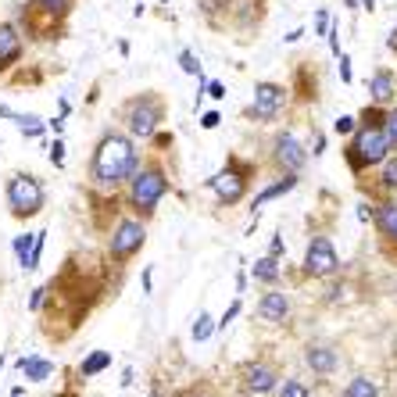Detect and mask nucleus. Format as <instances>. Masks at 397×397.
Instances as JSON below:
<instances>
[{
    "instance_id": "f257e3e1",
    "label": "nucleus",
    "mask_w": 397,
    "mask_h": 397,
    "mask_svg": "<svg viewBox=\"0 0 397 397\" xmlns=\"http://www.w3.org/2000/svg\"><path fill=\"white\" fill-rule=\"evenodd\" d=\"M136 172V147L129 136L122 133H108L97 151H93V165H90V179L100 190H115L118 183H125Z\"/></svg>"
},
{
    "instance_id": "f03ea898",
    "label": "nucleus",
    "mask_w": 397,
    "mask_h": 397,
    "mask_svg": "<svg viewBox=\"0 0 397 397\" xmlns=\"http://www.w3.org/2000/svg\"><path fill=\"white\" fill-rule=\"evenodd\" d=\"M394 151L397 147L390 143L383 125H358V129L351 133V140L344 143V161L354 176H365L372 169H380Z\"/></svg>"
},
{
    "instance_id": "7ed1b4c3",
    "label": "nucleus",
    "mask_w": 397,
    "mask_h": 397,
    "mask_svg": "<svg viewBox=\"0 0 397 397\" xmlns=\"http://www.w3.org/2000/svg\"><path fill=\"white\" fill-rule=\"evenodd\" d=\"M165 194H169V179H165V172L158 169V165L140 169V172L129 176V204L136 207L140 215H151Z\"/></svg>"
},
{
    "instance_id": "20e7f679",
    "label": "nucleus",
    "mask_w": 397,
    "mask_h": 397,
    "mask_svg": "<svg viewBox=\"0 0 397 397\" xmlns=\"http://www.w3.org/2000/svg\"><path fill=\"white\" fill-rule=\"evenodd\" d=\"M161 118H165V104L154 93H140L136 100L125 104V129H129L133 136H140V140L154 136Z\"/></svg>"
},
{
    "instance_id": "39448f33",
    "label": "nucleus",
    "mask_w": 397,
    "mask_h": 397,
    "mask_svg": "<svg viewBox=\"0 0 397 397\" xmlns=\"http://www.w3.org/2000/svg\"><path fill=\"white\" fill-rule=\"evenodd\" d=\"M44 183H39L36 176H11L8 179V207H11V215L18 219H33L44 212Z\"/></svg>"
},
{
    "instance_id": "423d86ee",
    "label": "nucleus",
    "mask_w": 397,
    "mask_h": 397,
    "mask_svg": "<svg viewBox=\"0 0 397 397\" xmlns=\"http://www.w3.org/2000/svg\"><path fill=\"white\" fill-rule=\"evenodd\" d=\"M340 273V255L333 240L326 233H315L308 240V250H304V276L308 279H329Z\"/></svg>"
},
{
    "instance_id": "0eeeda50",
    "label": "nucleus",
    "mask_w": 397,
    "mask_h": 397,
    "mask_svg": "<svg viewBox=\"0 0 397 397\" xmlns=\"http://www.w3.org/2000/svg\"><path fill=\"white\" fill-rule=\"evenodd\" d=\"M279 383H283V372L273 362H247V365H240V390L247 397H265V394L279 390Z\"/></svg>"
},
{
    "instance_id": "6e6552de",
    "label": "nucleus",
    "mask_w": 397,
    "mask_h": 397,
    "mask_svg": "<svg viewBox=\"0 0 397 397\" xmlns=\"http://www.w3.org/2000/svg\"><path fill=\"white\" fill-rule=\"evenodd\" d=\"M143 243H147V225L140 219H122L115 225V233L108 237V255L115 261H125V258H133Z\"/></svg>"
},
{
    "instance_id": "1a4fd4ad",
    "label": "nucleus",
    "mask_w": 397,
    "mask_h": 397,
    "mask_svg": "<svg viewBox=\"0 0 397 397\" xmlns=\"http://www.w3.org/2000/svg\"><path fill=\"white\" fill-rule=\"evenodd\" d=\"M286 86L283 82H258L255 86V100H250V108H247V118H258V122H273L283 115L286 108Z\"/></svg>"
},
{
    "instance_id": "9d476101",
    "label": "nucleus",
    "mask_w": 397,
    "mask_h": 397,
    "mask_svg": "<svg viewBox=\"0 0 397 397\" xmlns=\"http://www.w3.org/2000/svg\"><path fill=\"white\" fill-rule=\"evenodd\" d=\"M255 172L250 165H240L237 158L229 161V169H222L219 176H212V190L222 204H240L247 194V176Z\"/></svg>"
},
{
    "instance_id": "9b49d317",
    "label": "nucleus",
    "mask_w": 397,
    "mask_h": 397,
    "mask_svg": "<svg viewBox=\"0 0 397 397\" xmlns=\"http://www.w3.org/2000/svg\"><path fill=\"white\" fill-rule=\"evenodd\" d=\"M273 165L279 172H297L308 165V151H304V143L294 136V133H276L273 136Z\"/></svg>"
},
{
    "instance_id": "f8f14e48",
    "label": "nucleus",
    "mask_w": 397,
    "mask_h": 397,
    "mask_svg": "<svg viewBox=\"0 0 397 397\" xmlns=\"http://www.w3.org/2000/svg\"><path fill=\"white\" fill-rule=\"evenodd\" d=\"M369 100L372 104H380V108H390V104H397V72L380 65L372 72L369 79Z\"/></svg>"
},
{
    "instance_id": "ddd939ff",
    "label": "nucleus",
    "mask_w": 397,
    "mask_h": 397,
    "mask_svg": "<svg viewBox=\"0 0 397 397\" xmlns=\"http://www.w3.org/2000/svg\"><path fill=\"white\" fill-rule=\"evenodd\" d=\"M290 311H294V304H290V294H283V290H268V294H261V301H258V315H261V322H268V326H283L286 319H290Z\"/></svg>"
},
{
    "instance_id": "4468645a",
    "label": "nucleus",
    "mask_w": 397,
    "mask_h": 397,
    "mask_svg": "<svg viewBox=\"0 0 397 397\" xmlns=\"http://www.w3.org/2000/svg\"><path fill=\"white\" fill-rule=\"evenodd\" d=\"M304 365L315 376H333L340 369V351L329 344H308L304 347Z\"/></svg>"
},
{
    "instance_id": "2eb2a0df",
    "label": "nucleus",
    "mask_w": 397,
    "mask_h": 397,
    "mask_svg": "<svg viewBox=\"0 0 397 397\" xmlns=\"http://www.w3.org/2000/svg\"><path fill=\"white\" fill-rule=\"evenodd\" d=\"M18 57H22V36L11 22H0V72L11 68Z\"/></svg>"
},
{
    "instance_id": "dca6fc26",
    "label": "nucleus",
    "mask_w": 397,
    "mask_h": 397,
    "mask_svg": "<svg viewBox=\"0 0 397 397\" xmlns=\"http://www.w3.org/2000/svg\"><path fill=\"white\" fill-rule=\"evenodd\" d=\"M372 186H376V197H394L397 194V151L380 165V169H372Z\"/></svg>"
},
{
    "instance_id": "f3484780",
    "label": "nucleus",
    "mask_w": 397,
    "mask_h": 397,
    "mask_svg": "<svg viewBox=\"0 0 397 397\" xmlns=\"http://www.w3.org/2000/svg\"><path fill=\"white\" fill-rule=\"evenodd\" d=\"M250 276H255L258 283H265V286H279V279H283V268H279V258H273V255H265V258H258L255 265H250Z\"/></svg>"
},
{
    "instance_id": "a211bd4d",
    "label": "nucleus",
    "mask_w": 397,
    "mask_h": 397,
    "mask_svg": "<svg viewBox=\"0 0 397 397\" xmlns=\"http://www.w3.org/2000/svg\"><path fill=\"white\" fill-rule=\"evenodd\" d=\"M18 372H22L29 383H39V380H47V376L54 372V362L36 358V354H26V358H18Z\"/></svg>"
},
{
    "instance_id": "6ab92c4d",
    "label": "nucleus",
    "mask_w": 397,
    "mask_h": 397,
    "mask_svg": "<svg viewBox=\"0 0 397 397\" xmlns=\"http://www.w3.org/2000/svg\"><path fill=\"white\" fill-rule=\"evenodd\" d=\"M297 186V172H283V179L279 183H273V186H265V190L250 201V207H261L265 201H276V197H283V194H290Z\"/></svg>"
},
{
    "instance_id": "aec40b11",
    "label": "nucleus",
    "mask_w": 397,
    "mask_h": 397,
    "mask_svg": "<svg viewBox=\"0 0 397 397\" xmlns=\"http://www.w3.org/2000/svg\"><path fill=\"white\" fill-rule=\"evenodd\" d=\"M340 397H380V383H376L372 376L358 372V376H351V380H347Z\"/></svg>"
},
{
    "instance_id": "412c9836",
    "label": "nucleus",
    "mask_w": 397,
    "mask_h": 397,
    "mask_svg": "<svg viewBox=\"0 0 397 397\" xmlns=\"http://www.w3.org/2000/svg\"><path fill=\"white\" fill-rule=\"evenodd\" d=\"M72 8V0H29V15H47L50 22L54 18H65Z\"/></svg>"
},
{
    "instance_id": "4be33fe9",
    "label": "nucleus",
    "mask_w": 397,
    "mask_h": 397,
    "mask_svg": "<svg viewBox=\"0 0 397 397\" xmlns=\"http://www.w3.org/2000/svg\"><path fill=\"white\" fill-rule=\"evenodd\" d=\"M108 365H111V351H93L90 358H86V362L79 365V376H82V380H90V376L104 372V369H108Z\"/></svg>"
},
{
    "instance_id": "5701e85b",
    "label": "nucleus",
    "mask_w": 397,
    "mask_h": 397,
    "mask_svg": "<svg viewBox=\"0 0 397 397\" xmlns=\"http://www.w3.org/2000/svg\"><path fill=\"white\" fill-rule=\"evenodd\" d=\"M229 4H233V0H197L201 15H204L212 26H219V11H229Z\"/></svg>"
},
{
    "instance_id": "b1692460",
    "label": "nucleus",
    "mask_w": 397,
    "mask_h": 397,
    "mask_svg": "<svg viewBox=\"0 0 397 397\" xmlns=\"http://www.w3.org/2000/svg\"><path fill=\"white\" fill-rule=\"evenodd\" d=\"M387 122V108H380V104H365L362 115H358V125H383Z\"/></svg>"
},
{
    "instance_id": "393cba45",
    "label": "nucleus",
    "mask_w": 397,
    "mask_h": 397,
    "mask_svg": "<svg viewBox=\"0 0 397 397\" xmlns=\"http://www.w3.org/2000/svg\"><path fill=\"white\" fill-rule=\"evenodd\" d=\"M33 240H36V233H26V237H18V240H15V255H18V261H22V268H29Z\"/></svg>"
},
{
    "instance_id": "a878e982",
    "label": "nucleus",
    "mask_w": 397,
    "mask_h": 397,
    "mask_svg": "<svg viewBox=\"0 0 397 397\" xmlns=\"http://www.w3.org/2000/svg\"><path fill=\"white\" fill-rule=\"evenodd\" d=\"M279 397H311V390L301 380H283L279 383Z\"/></svg>"
},
{
    "instance_id": "bb28decb",
    "label": "nucleus",
    "mask_w": 397,
    "mask_h": 397,
    "mask_svg": "<svg viewBox=\"0 0 397 397\" xmlns=\"http://www.w3.org/2000/svg\"><path fill=\"white\" fill-rule=\"evenodd\" d=\"M212 329H215V326H212V315H207V311H201V315H197V322H194V329H190V333H194V340L201 344V340H207V333H212Z\"/></svg>"
},
{
    "instance_id": "cd10ccee",
    "label": "nucleus",
    "mask_w": 397,
    "mask_h": 397,
    "mask_svg": "<svg viewBox=\"0 0 397 397\" xmlns=\"http://www.w3.org/2000/svg\"><path fill=\"white\" fill-rule=\"evenodd\" d=\"M179 65H183L186 75H201V61H197L194 50H179Z\"/></svg>"
},
{
    "instance_id": "c85d7f7f",
    "label": "nucleus",
    "mask_w": 397,
    "mask_h": 397,
    "mask_svg": "<svg viewBox=\"0 0 397 397\" xmlns=\"http://www.w3.org/2000/svg\"><path fill=\"white\" fill-rule=\"evenodd\" d=\"M354 129H358V118H351V115H340L333 122V133H340V136H351Z\"/></svg>"
},
{
    "instance_id": "c756f323",
    "label": "nucleus",
    "mask_w": 397,
    "mask_h": 397,
    "mask_svg": "<svg viewBox=\"0 0 397 397\" xmlns=\"http://www.w3.org/2000/svg\"><path fill=\"white\" fill-rule=\"evenodd\" d=\"M383 129H387L390 143L397 147V104H390V108H387V122H383Z\"/></svg>"
},
{
    "instance_id": "7c9ffc66",
    "label": "nucleus",
    "mask_w": 397,
    "mask_h": 397,
    "mask_svg": "<svg viewBox=\"0 0 397 397\" xmlns=\"http://www.w3.org/2000/svg\"><path fill=\"white\" fill-rule=\"evenodd\" d=\"M380 250H383V258H387V261L397 265V229H394L387 240H380Z\"/></svg>"
},
{
    "instance_id": "2f4dec72",
    "label": "nucleus",
    "mask_w": 397,
    "mask_h": 397,
    "mask_svg": "<svg viewBox=\"0 0 397 397\" xmlns=\"http://www.w3.org/2000/svg\"><path fill=\"white\" fill-rule=\"evenodd\" d=\"M44 237H47V233H36V240H33V255H29V268H36V265H39V258H44Z\"/></svg>"
},
{
    "instance_id": "473e14b6",
    "label": "nucleus",
    "mask_w": 397,
    "mask_h": 397,
    "mask_svg": "<svg viewBox=\"0 0 397 397\" xmlns=\"http://www.w3.org/2000/svg\"><path fill=\"white\" fill-rule=\"evenodd\" d=\"M329 26H333V22H329V11L322 8V11L315 15V33H319V36H326V33H329Z\"/></svg>"
},
{
    "instance_id": "72a5a7b5",
    "label": "nucleus",
    "mask_w": 397,
    "mask_h": 397,
    "mask_svg": "<svg viewBox=\"0 0 397 397\" xmlns=\"http://www.w3.org/2000/svg\"><path fill=\"white\" fill-rule=\"evenodd\" d=\"M237 315H240V301H233V304H229V311H225V315H222V322H215V326H219V329H225V326L233 322Z\"/></svg>"
},
{
    "instance_id": "f704fd0d",
    "label": "nucleus",
    "mask_w": 397,
    "mask_h": 397,
    "mask_svg": "<svg viewBox=\"0 0 397 397\" xmlns=\"http://www.w3.org/2000/svg\"><path fill=\"white\" fill-rule=\"evenodd\" d=\"M50 161H54V165L65 161V143H61V140H54V143H50Z\"/></svg>"
},
{
    "instance_id": "c9c22d12",
    "label": "nucleus",
    "mask_w": 397,
    "mask_h": 397,
    "mask_svg": "<svg viewBox=\"0 0 397 397\" xmlns=\"http://www.w3.org/2000/svg\"><path fill=\"white\" fill-rule=\"evenodd\" d=\"M340 79H344V82H351V79H354V75H351V57H347L344 50H340Z\"/></svg>"
},
{
    "instance_id": "e433bc0d",
    "label": "nucleus",
    "mask_w": 397,
    "mask_h": 397,
    "mask_svg": "<svg viewBox=\"0 0 397 397\" xmlns=\"http://www.w3.org/2000/svg\"><path fill=\"white\" fill-rule=\"evenodd\" d=\"M44 294H47V286H36V290H33V297H29V308H33V311L44 304Z\"/></svg>"
},
{
    "instance_id": "4c0bfd02",
    "label": "nucleus",
    "mask_w": 397,
    "mask_h": 397,
    "mask_svg": "<svg viewBox=\"0 0 397 397\" xmlns=\"http://www.w3.org/2000/svg\"><path fill=\"white\" fill-rule=\"evenodd\" d=\"M219 122H222V115H219V111H207V115L201 118V125H204V129H215Z\"/></svg>"
},
{
    "instance_id": "58836bf2",
    "label": "nucleus",
    "mask_w": 397,
    "mask_h": 397,
    "mask_svg": "<svg viewBox=\"0 0 397 397\" xmlns=\"http://www.w3.org/2000/svg\"><path fill=\"white\" fill-rule=\"evenodd\" d=\"M283 250H286V247H283V237H276V240H273V247H268V255H273V258H279Z\"/></svg>"
},
{
    "instance_id": "ea45409f",
    "label": "nucleus",
    "mask_w": 397,
    "mask_h": 397,
    "mask_svg": "<svg viewBox=\"0 0 397 397\" xmlns=\"http://www.w3.org/2000/svg\"><path fill=\"white\" fill-rule=\"evenodd\" d=\"M387 47L397 54V29H390V36H387Z\"/></svg>"
},
{
    "instance_id": "a19ab883",
    "label": "nucleus",
    "mask_w": 397,
    "mask_h": 397,
    "mask_svg": "<svg viewBox=\"0 0 397 397\" xmlns=\"http://www.w3.org/2000/svg\"><path fill=\"white\" fill-rule=\"evenodd\" d=\"M376 4H380V0H362V8H365V11H376Z\"/></svg>"
},
{
    "instance_id": "79ce46f5",
    "label": "nucleus",
    "mask_w": 397,
    "mask_h": 397,
    "mask_svg": "<svg viewBox=\"0 0 397 397\" xmlns=\"http://www.w3.org/2000/svg\"><path fill=\"white\" fill-rule=\"evenodd\" d=\"M344 4H347L351 11H358V0H344Z\"/></svg>"
},
{
    "instance_id": "37998d69",
    "label": "nucleus",
    "mask_w": 397,
    "mask_h": 397,
    "mask_svg": "<svg viewBox=\"0 0 397 397\" xmlns=\"http://www.w3.org/2000/svg\"><path fill=\"white\" fill-rule=\"evenodd\" d=\"M190 397H212V394H190Z\"/></svg>"
},
{
    "instance_id": "c03bdc74",
    "label": "nucleus",
    "mask_w": 397,
    "mask_h": 397,
    "mask_svg": "<svg viewBox=\"0 0 397 397\" xmlns=\"http://www.w3.org/2000/svg\"><path fill=\"white\" fill-rule=\"evenodd\" d=\"M151 397H161V390H151Z\"/></svg>"
},
{
    "instance_id": "a18cd8bd",
    "label": "nucleus",
    "mask_w": 397,
    "mask_h": 397,
    "mask_svg": "<svg viewBox=\"0 0 397 397\" xmlns=\"http://www.w3.org/2000/svg\"><path fill=\"white\" fill-rule=\"evenodd\" d=\"M0 369H4V354H0Z\"/></svg>"
},
{
    "instance_id": "49530a36",
    "label": "nucleus",
    "mask_w": 397,
    "mask_h": 397,
    "mask_svg": "<svg viewBox=\"0 0 397 397\" xmlns=\"http://www.w3.org/2000/svg\"><path fill=\"white\" fill-rule=\"evenodd\" d=\"M61 397H75V394H61Z\"/></svg>"
}]
</instances>
